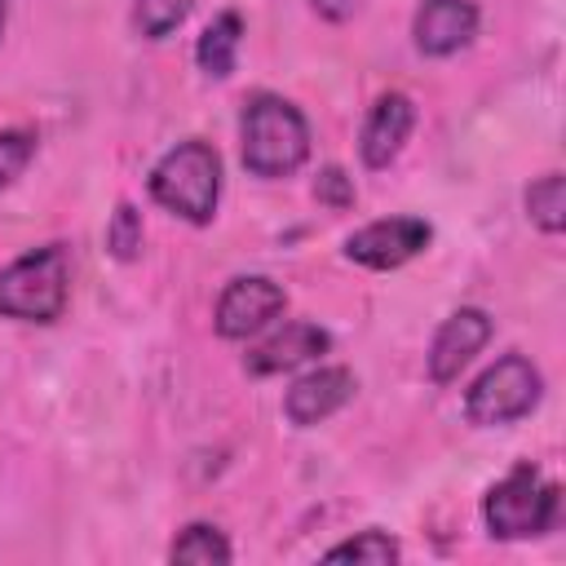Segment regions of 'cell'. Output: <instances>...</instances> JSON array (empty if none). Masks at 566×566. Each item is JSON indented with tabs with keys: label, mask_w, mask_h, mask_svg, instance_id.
Returning <instances> with one entry per match:
<instances>
[{
	"label": "cell",
	"mask_w": 566,
	"mask_h": 566,
	"mask_svg": "<svg viewBox=\"0 0 566 566\" xmlns=\"http://www.w3.org/2000/svg\"><path fill=\"white\" fill-rule=\"evenodd\" d=\"M31 155H35V137L27 128H4L0 133V190H9L22 177Z\"/></svg>",
	"instance_id": "19"
},
{
	"label": "cell",
	"mask_w": 566,
	"mask_h": 566,
	"mask_svg": "<svg viewBox=\"0 0 566 566\" xmlns=\"http://www.w3.org/2000/svg\"><path fill=\"white\" fill-rule=\"evenodd\" d=\"M146 186L164 212H172L190 226H208L221 203V155L212 142L186 137L155 159Z\"/></svg>",
	"instance_id": "2"
},
{
	"label": "cell",
	"mask_w": 566,
	"mask_h": 566,
	"mask_svg": "<svg viewBox=\"0 0 566 566\" xmlns=\"http://www.w3.org/2000/svg\"><path fill=\"white\" fill-rule=\"evenodd\" d=\"M478 35V4L473 0H420L411 18L416 53L424 57H451Z\"/></svg>",
	"instance_id": "12"
},
{
	"label": "cell",
	"mask_w": 566,
	"mask_h": 566,
	"mask_svg": "<svg viewBox=\"0 0 566 566\" xmlns=\"http://www.w3.org/2000/svg\"><path fill=\"white\" fill-rule=\"evenodd\" d=\"M358 389V376L349 367H314L305 376H296L283 394V416L287 424L296 429H310V424H323L327 416H336Z\"/></svg>",
	"instance_id": "9"
},
{
	"label": "cell",
	"mask_w": 566,
	"mask_h": 566,
	"mask_svg": "<svg viewBox=\"0 0 566 566\" xmlns=\"http://www.w3.org/2000/svg\"><path fill=\"white\" fill-rule=\"evenodd\" d=\"M539 398H544L539 367L526 354H504L464 389V416L478 429H500V424L531 416Z\"/></svg>",
	"instance_id": "5"
},
{
	"label": "cell",
	"mask_w": 566,
	"mask_h": 566,
	"mask_svg": "<svg viewBox=\"0 0 566 566\" xmlns=\"http://www.w3.org/2000/svg\"><path fill=\"white\" fill-rule=\"evenodd\" d=\"M283 310H287V292L274 279L239 274L221 287L217 310H212V327H217L221 340H248V336L265 332Z\"/></svg>",
	"instance_id": "6"
},
{
	"label": "cell",
	"mask_w": 566,
	"mask_h": 566,
	"mask_svg": "<svg viewBox=\"0 0 566 566\" xmlns=\"http://www.w3.org/2000/svg\"><path fill=\"white\" fill-rule=\"evenodd\" d=\"M4 18H9V0H0V31H4Z\"/></svg>",
	"instance_id": "22"
},
{
	"label": "cell",
	"mask_w": 566,
	"mask_h": 566,
	"mask_svg": "<svg viewBox=\"0 0 566 566\" xmlns=\"http://www.w3.org/2000/svg\"><path fill=\"white\" fill-rule=\"evenodd\" d=\"M526 217L544 234H562L566 230V177L562 172H544V177H535L526 186Z\"/></svg>",
	"instance_id": "15"
},
{
	"label": "cell",
	"mask_w": 566,
	"mask_h": 566,
	"mask_svg": "<svg viewBox=\"0 0 566 566\" xmlns=\"http://www.w3.org/2000/svg\"><path fill=\"white\" fill-rule=\"evenodd\" d=\"M195 0H137L133 4V27L142 40H168L186 18Z\"/></svg>",
	"instance_id": "17"
},
{
	"label": "cell",
	"mask_w": 566,
	"mask_h": 566,
	"mask_svg": "<svg viewBox=\"0 0 566 566\" xmlns=\"http://www.w3.org/2000/svg\"><path fill=\"white\" fill-rule=\"evenodd\" d=\"M314 199H318L323 208H332V212H345V208H354V199H358V190H354V177H349L345 168H336V164L318 168V177H314Z\"/></svg>",
	"instance_id": "20"
},
{
	"label": "cell",
	"mask_w": 566,
	"mask_h": 566,
	"mask_svg": "<svg viewBox=\"0 0 566 566\" xmlns=\"http://www.w3.org/2000/svg\"><path fill=\"white\" fill-rule=\"evenodd\" d=\"M310 9H314L318 18H327V22H345V18L358 9V0H310Z\"/></svg>",
	"instance_id": "21"
},
{
	"label": "cell",
	"mask_w": 566,
	"mask_h": 566,
	"mask_svg": "<svg viewBox=\"0 0 566 566\" xmlns=\"http://www.w3.org/2000/svg\"><path fill=\"white\" fill-rule=\"evenodd\" d=\"M142 239H146L142 212H137L128 199L115 203V212H111V221H106V252H111L115 261H137V256H142Z\"/></svg>",
	"instance_id": "18"
},
{
	"label": "cell",
	"mask_w": 566,
	"mask_h": 566,
	"mask_svg": "<svg viewBox=\"0 0 566 566\" xmlns=\"http://www.w3.org/2000/svg\"><path fill=\"white\" fill-rule=\"evenodd\" d=\"M491 332H495V323H491L486 310H478V305L451 310V314L438 323V332H433V340H429V354H424L429 380H433V385H451V380L482 354V345L491 340Z\"/></svg>",
	"instance_id": "8"
},
{
	"label": "cell",
	"mask_w": 566,
	"mask_h": 566,
	"mask_svg": "<svg viewBox=\"0 0 566 566\" xmlns=\"http://www.w3.org/2000/svg\"><path fill=\"white\" fill-rule=\"evenodd\" d=\"M71 296V256L62 243L31 248L0 270V314L18 323L62 318Z\"/></svg>",
	"instance_id": "3"
},
{
	"label": "cell",
	"mask_w": 566,
	"mask_h": 566,
	"mask_svg": "<svg viewBox=\"0 0 566 566\" xmlns=\"http://www.w3.org/2000/svg\"><path fill=\"white\" fill-rule=\"evenodd\" d=\"M234 557L230 539L221 526L212 522H190L177 531L172 548H168V562H181V566H226Z\"/></svg>",
	"instance_id": "14"
},
{
	"label": "cell",
	"mask_w": 566,
	"mask_h": 566,
	"mask_svg": "<svg viewBox=\"0 0 566 566\" xmlns=\"http://www.w3.org/2000/svg\"><path fill=\"white\" fill-rule=\"evenodd\" d=\"M411 128H416V102H411L407 93H398V88H394V93H380V97L371 102L367 119H363V133H358V155H363V164H367V168H389V164L402 155Z\"/></svg>",
	"instance_id": "10"
},
{
	"label": "cell",
	"mask_w": 566,
	"mask_h": 566,
	"mask_svg": "<svg viewBox=\"0 0 566 566\" xmlns=\"http://www.w3.org/2000/svg\"><path fill=\"white\" fill-rule=\"evenodd\" d=\"M327 349H332L327 327L305 323V318H292L279 332H270L261 345H252L248 358H243V367H248V376H279V371H296V367L314 363Z\"/></svg>",
	"instance_id": "11"
},
{
	"label": "cell",
	"mask_w": 566,
	"mask_h": 566,
	"mask_svg": "<svg viewBox=\"0 0 566 566\" xmlns=\"http://www.w3.org/2000/svg\"><path fill=\"white\" fill-rule=\"evenodd\" d=\"M239 44H243V18H239L234 9L217 13V18L203 27L199 44H195L199 71L212 75V80H226V75L234 71V62H239Z\"/></svg>",
	"instance_id": "13"
},
{
	"label": "cell",
	"mask_w": 566,
	"mask_h": 566,
	"mask_svg": "<svg viewBox=\"0 0 566 566\" xmlns=\"http://www.w3.org/2000/svg\"><path fill=\"white\" fill-rule=\"evenodd\" d=\"M398 557H402L398 539L389 531H376V526L371 531H358L354 539H340V544H332L323 553V562H371V566H389Z\"/></svg>",
	"instance_id": "16"
},
{
	"label": "cell",
	"mask_w": 566,
	"mask_h": 566,
	"mask_svg": "<svg viewBox=\"0 0 566 566\" xmlns=\"http://www.w3.org/2000/svg\"><path fill=\"white\" fill-rule=\"evenodd\" d=\"M239 155L243 168L261 181L292 177L310 159V119L279 93H252L239 115Z\"/></svg>",
	"instance_id": "1"
},
{
	"label": "cell",
	"mask_w": 566,
	"mask_h": 566,
	"mask_svg": "<svg viewBox=\"0 0 566 566\" xmlns=\"http://www.w3.org/2000/svg\"><path fill=\"white\" fill-rule=\"evenodd\" d=\"M429 239H433V226L424 217H380L345 239V256L367 270H398L411 256H420Z\"/></svg>",
	"instance_id": "7"
},
{
	"label": "cell",
	"mask_w": 566,
	"mask_h": 566,
	"mask_svg": "<svg viewBox=\"0 0 566 566\" xmlns=\"http://www.w3.org/2000/svg\"><path fill=\"white\" fill-rule=\"evenodd\" d=\"M562 513V486L548 482L531 460L513 464L486 495H482V522L495 539H531L557 526Z\"/></svg>",
	"instance_id": "4"
}]
</instances>
